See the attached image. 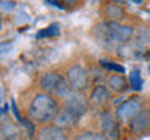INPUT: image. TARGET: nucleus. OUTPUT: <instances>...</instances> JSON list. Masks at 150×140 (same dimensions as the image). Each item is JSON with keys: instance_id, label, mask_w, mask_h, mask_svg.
<instances>
[{"instance_id": "2", "label": "nucleus", "mask_w": 150, "mask_h": 140, "mask_svg": "<svg viewBox=\"0 0 150 140\" xmlns=\"http://www.w3.org/2000/svg\"><path fill=\"white\" fill-rule=\"evenodd\" d=\"M84 111H86V106H84V103L81 100H78V98H69V100L64 103L63 109L58 112L55 121H56V125L63 129L70 128V126H74L83 117Z\"/></svg>"}, {"instance_id": "4", "label": "nucleus", "mask_w": 150, "mask_h": 140, "mask_svg": "<svg viewBox=\"0 0 150 140\" xmlns=\"http://www.w3.org/2000/svg\"><path fill=\"white\" fill-rule=\"evenodd\" d=\"M102 36L105 41H110L112 44H124V42L130 41L133 36V28L127 27V25H120L117 22H106L102 23L98 27Z\"/></svg>"}, {"instance_id": "7", "label": "nucleus", "mask_w": 150, "mask_h": 140, "mask_svg": "<svg viewBox=\"0 0 150 140\" xmlns=\"http://www.w3.org/2000/svg\"><path fill=\"white\" fill-rule=\"evenodd\" d=\"M38 140H69L67 134L58 125H45L38 129Z\"/></svg>"}, {"instance_id": "15", "label": "nucleus", "mask_w": 150, "mask_h": 140, "mask_svg": "<svg viewBox=\"0 0 150 140\" xmlns=\"http://www.w3.org/2000/svg\"><path fill=\"white\" fill-rule=\"evenodd\" d=\"M58 33H59V25H58V23H52V25L47 27L45 30H42V31L38 33L36 37H39V39H41V37H45V36H56Z\"/></svg>"}, {"instance_id": "11", "label": "nucleus", "mask_w": 150, "mask_h": 140, "mask_svg": "<svg viewBox=\"0 0 150 140\" xmlns=\"http://www.w3.org/2000/svg\"><path fill=\"white\" fill-rule=\"evenodd\" d=\"M105 16L110 19V22H119L120 19H124L125 13L119 5L110 3V5H106V8H105Z\"/></svg>"}, {"instance_id": "3", "label": "nucleus", "mask_w": 150, "mask_h": 140, "mask_svg": "<svg viewBox=\"0 0 150 140\" xmlns=\"http://www.w3.org/2000/svg\"><path fill=\"white\" fill-rule=\"evenodd\" d=\"M39 86H41L42 90H44V93H49V95H53V97L55 95L63 97V95H67L69 93L67 81H66V78L58 72L44 73L41 76Z\"/></svg>"}, {"instance_id": "20", "label": "nucleus", "mask_w": 150, "mask_h": 140, "mask_svg": "<svg viewBox=\"0 0 150 140\" xmlns=\"http://www.w3.org/2000/svg\"><path fill=\"white\" fill-rule=\"evenodd\" d=\"M149 72H150V69H149Z\"/></svg>"}, {"instance_id": "13", "label": "nucleus", "mask_w": 150, "mask_h": 140, "mask_svg": "<svg viewBox=\"0 0 150 140\" xmlns=\"http://www.w3.org/2000/svg\"><path fill=\"white\" fill-rule=\"evenodd\" d=\"M128 81H130V87L133 89V90H136V92L141 90V87H142V78H141L139 70H133V72H130Z\"/></svg>"}, {"instance_id": "5", "label": "nucleus", "mask_w": 150, "mask_h": 140, "mask_svg": "<svg viewBox=\"0 0 150 140\" xmlns=\"http://www.w3.org/2000/svg\"><path fill=\"white\" fill-rule=\"evenodd\" d=\"M66 81H67V86L69 89H72L75 92H81L88 87L89 84V76H88V70L80 64H75V65H70L67 69V72L64 75Z\"/></svg>"}, {"instance_id": "1", "label": "nucleus", "mask_w": 150, "mask_h": 140, "mask_svg": "<svg viewBox=\"0 0 150 140\" xmlns=\"http://www.w3.org/2000/svg\"><path fill=\"white\" fill-rule=\"evenodd\" d=\"M58 112H59V107H58L56 98L44 92L36 93L30 103V107H28L30 120L39 125H47L50 121H53L56 118V115H58Z\"/></svg>"}, {"instance_id": "16", "label": "nucleus", "mask_w": 150, "mask_h": 140, "mask_svg": "<svg viewBox=\"0 0 150 140\" xmlns=\"http://www.w3.org/2000/svg\"><path fill=\"white\" fill-rule=\"evenodd\" d=\"M100 64H102V65H103V67H105V69H108V70H114V72H119V73H122V72H124V67H122L120 64L111 62V61L102 59V61H100Z\"/></svg>"}, {"instance_id": "14", "label": "nucleus", "mask_w": 150, "mask_h": 140, "mask_svg": "<svg viewBox=\"0 0 150 140\" xmlns=\"http://www.w3.org/2000/svg\"><path fill=\"white\" fill-rule=\"evenodd\" d=\"M74 140H108V139L103 134H97V132H81L75 135Z\"/></svg>"}, {"instance_id": "6", "label": "nucleus", "mask_w": 150, "mask_h": 140, "mask_svg": "<svg viewBox=\"0 0 150 140\" xmlns=\"http://www.w3.org/2000/svg\"><path fill=\"white\" fill-rule=\"evenodd\" d=\"M100 128L102 134L108 140H119V123L116 117L110 112H103L100 115Z\"/></svg>"}, {"instance_id": "9", "label": "nucleus", "mask_w": 150, "mask_h": 140, "mask_svg": "<svg viewBox=\"0 0 150 140\" xmlns=\"http://www.w3.org/2000/svg\"><path fill=\"white\" fill-rule=\"evenodd\" d=\"M150 128V112L141 109L136 115H133L131 120V131L134 134H141Z\"/></svg>"}, {"instance_id": "18", "label": "nucleus", "mask_w": 150, "mask_h": 140, "mask_svg": "<svg viewBox=\"0 0 150 140\" xmlns=\"http://www.w3.org/2000/svg\"><path fill=\"white\" fill-rule=\"evenodd\" d=\"M49 3H52V5H55L56 8H63V5H61V2L59 0H47Z\"/></svg>"}, {"instance_id": "10", "label": "nucleus", "mask_w": 150, "mask_h": 140, "mask_svg": "<svg viewBox=\"0 0 150 140\" xmlns=\"http://www.w3.org/2000/svg\"><path fill=\"white\" fill-rule=\"evenodd\" d=\"M108 98H110V90H108L105 86H97L92 90L89 101H91L92 106H102L108 101Z\"/></svg>"}, {"instance_id": "8", "label": "nucleus", "mask_w": 150, "mask_h": 140, "mask_svg": "<svg viewBox=\"0 0 150 140\" xmlns=\"http://www.w3.org/2000/svg\"><path fill=\"white\" fill-rule=\"evenodd\" d=\"M139 111H141V100L139 98H131V100H127L124 104L117 107V118L127 120L130 117L136 115Z\"/></svg>"}, {"instance_id": "12", "label": "nucleus", "mask_w": 150, "mask_h": 140, "mask_svg": "<svg viewBox=\"0 0 150 140\" xmlns=\"http://www.w3.org/2000/svg\"><path fill=\"white\" fill-rule=\"evenodd\" d=\"M108 84L112 90L116 92H124L127 89V81L124 76H117V75H112V76L108 78Z\"/></svg>"}, {"instance_id": "19", "label": "nucleus", "mask_w": 150, "mask_h": 140, "mask_svg": "<svg viewBox=\"0 0 150 140\" xmlns=\"http://www.w3.org/2000/svg\"><path fill=\"white\" fill-rule=\"evenodd\" d=\"M0 28H2V16H0Z\"/></svg>"}, {"instance_id": "17", "label": "nucleus", "mask_w": 150, "mask_h": 140, "mask_svg": "<svg viewBox=\"0 0 150 140\" xmlns=\"http://www.w3.org/2000/svg\"><path fill=\"white\" fill-rule=\"evenodd\" d=\"M14 6H16V3H14V2H9V0H2V2H0V8H2V9H6V11H11Z\"/></svg>"}]
</instances>
